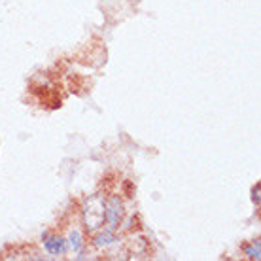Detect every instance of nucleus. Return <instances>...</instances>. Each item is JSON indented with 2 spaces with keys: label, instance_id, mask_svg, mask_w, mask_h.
I'll return each instance as SVG.
<instances>
[{
  "label": "nucleus",
  "instance_id": "1",
  "mask_svg": "<svg viewBox=\"0 0 261 261\" xmlns=\"http://www.w3.org/2000/svg\"><path fill=\"white\" fill-rule=\"evenodd\" d=\"M84 222L87 231L95 233L105 223V199L100 195H93L84 206Z\"/></svg>",
  "mask_w": 261,
  "mask_h": 261
},
{
  "label": "nucleus",
  "instance_id": "2",
  "mask_svg": "<svg viewBox=\"0 0 261 261\" xmlns=\"http://www.w3.org/2000/svg\"><path fill=\"white\" fill-rule=\"evenodd\" d=\"M121 216H123V204L119 201V197L108 199V202H105V220L108 222L110 231L118 227V223L121 222Z\"/></svg>",
  "mask_w": 261,
  "mask_h": 261
},
{
  "label": "nucleus",
  "instance_id": "3",
  "mask_svg": "<svg viewBox=\"0 0 261 261\" xmlns=\"http://www.w3.org/2000/svg\"><path fill=\"white\" fill-rule=\"evenodd\" d=\"M46 248L49 254L53 255H59L66 252V242L63 239H57V237H47L46 241Z\"/></svg>",
  "mask_w": 261,
  "mask_h": 261
},
{
  "label": "nucleus",
  "instance_id": "4",
  "mask_svg": "<svg viewBox=\"0 0 261 261\" xmlns=\"http://www.w3.org/2000/svg\"><path fill=\"white\" fill-rule=\"evenodd\" d=\"M112 242H114V235H112V231L108 229L106 233H102V235H98L97 239H95V244H97L98 248H102V246H110Z\"/></svg>",
  "mask_w": 261,
  "mask_h": 261
},
{
  "label": "nucleus",
  "instance_id": "5",
  "mask_svg": "<svg viewBox=\"0 0 261 261\" xmlns=\"http://www.w3.org/2000/svg\"><path fill=\"white\" fill-rule=\"evenodd\" d=\"M70 244H72V248L76 250V252H82V235H80L78 231H72L70 233Z\"/></svg>",
  "mask_w": 261,
  "mask_h": 261
},
{
  "label": "nucleus",
  "instance_id": "6",
  "mask_svg": "<svg viewBox=\"0 0 261 261\" xmlns=\"http://www.w3.org/2000/svg\"><path fill=\"white\" fill-rule=\"evenodd\" d=\"M246 254L252 257V259H259V241H255L248 250H246Z\"/></svg>",
  "mask_w": 261,
  "mask_h": 261
},
{
  "label": "nucleus",
  "instance_id": "7",
  "mask_svg": "<svg viewBox=\"0 0 261 261\" xmlns=\"http://www.w3.org/2000/svg\"><path fill=\"white\" fill-rule=\"evenodd\" d=\"M254 201H255V204H259V186H255V190H254Z\"/></svg>",
  "mask_w": 261,
  "mask_h": 261
}]
</instances>
